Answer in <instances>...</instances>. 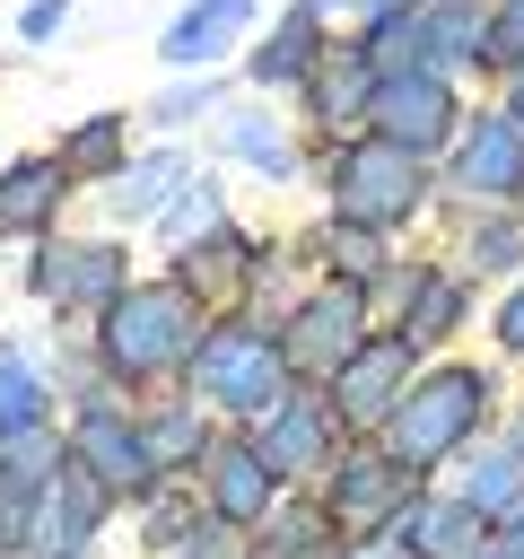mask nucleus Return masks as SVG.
<instances>
[{
  "label": "nucleus",
  "mask_w": 524,
  "mask_h": 559,
  "mask_svg": "<svg viewBox=\"0 0 524 559\" xmlns=\"http://www.w3.org/2000/svg\"><path fill=\"white\" fill-rule=\"evenodd\" d=\"M489 52L524 70V0H507V9H498V26H489Z\"/></svg>",
  "instance_id": "29"
},
{
  "label": "nucleus",
  "mask_w": 524,
  "mask_h": 559,
  "mask_svg": "<svg viewBox=\"0 0 524 559\" xmlns=\"http://www.w3.org/2000/svg\"><path fill=\"white\" fill-rule=\"evenodd\" d=\"M376 140H402L410 157L445 148V140H454V87H445L437 70H393V79L376 87Z\"/></svg>",
  "instance_id": "6"
},
{
  "label": "nucleus",
  "mask_w": 524,
  "mask_h": 559,
  "mask_svg": "<svg viewBox=\"0 0 524 559\" xmlns=\"http://www.w3.org/2000/svg\"><path fill=\"white\" fill-rule=\"evenodd\" d=\"M175 559H236V550H227V533H218V524H210V533H192V542H183V550H175Z\"/></svg>",
  "instance_id": "32"
},
{
  "label": "nucleus",
  "mask_w": 524,
  "mask_h": 559,
  "mask_svg": "<svg viewBox=\"0 0 524 559\" xmlns=\"http://www.w3.org/2000/svg\"><path fill=\"white\" fill-rule=\"evenodd\" d=\"M428 52V17H410V9H384L376 17V44H367V61H419Z\"/></svg>",
  "instance_id": "24"
},
{
  "label": "nucleus",
  "mask_w": 524,
  "mask_h": 559,
  "mask_svg": "<svg viewBox=\"0 0 524 559\" xmlns=\"http://www.w3.org/2000/svg\"><path fill=\"white\" fill-rule=\"evenodd\" d=\"M227 148H236L245 166H262V175H297V148H288L262 114H227Z\"/></svg>",
  "instance_id": "21"
},
{
  "label": "nucleus",
  "mask_w": 524,
  "mask_h": 559,
  "mask_svg": "<svg viewBox=\"0 0 524 559\" xmlns=\"http://www.w3.org/2000/svg\"><path fill=\"white\" fill-rule=\"evenodd\" d=\"M463 507H480L489 524H498V515H524V454H480Z\"/></svg>",
  "instance_id": "19"
},
{
  "label": "nucleus",
  "mask_w": 524,
  "mask_h": 559,
  "mask_svg": "<svg viewBox=\"0 0 524 559\" xmlns=\"http://www.w3.org/2000/svg\"><path fill=\"white\" fill-rule=\"evenodd\" d=\"M192 376H201V393H210V402H227V411H271V402H288V358H279L253 323L201 332Z\"/></svg>",
  "instance_id": "4"
},
{
  "label": "nucleus",
  "mask_w": 524,
  "mask_h": 559,
  "mask_svg": "<svg viewBox=\"0 0 524 559\" xmlns=\"http://www.w3.org/2000/svg\"><path fill=\"white\" fill-rule=\"evenodd\" d=\"M314 44H323V26H314V9H288L279 17V35L253 52V79L262 87H288V79H314L323 61H314Z\"/></svg>",
  "instance_id": "15"
},
{
  "label": "nucleus",
  "mask_w": 524,
  "mask_h": 559,
  "mask_svg": "<svg viewBox=\"0 0 524 559\" xmlns=\"http://www.w3.org/2000/svg\"><path fill=\"white\" fill-rule=\"evenodd\" d=\"M201 349V306L183 280H157V288H122L105 306V358L122 376H157V367H183Z\"/></svg>",
  "instance_id": "1"
},
{
  "label": "nucleus",
  "mask_w": 524,
  "mask_h": 559,
  "mask_svg": "<svg viewBox=\"0 0 524 559\" xmlns=\"http://www.w3.org/2000/svg\"><path fill=\"white\" fill-rule=\"evenodd\" d=\"M35 288L44 297H122V253L114 245H52L44 262H35Z\"/></svg>",
  "instance_id": "13"
},
{
  "label": "nucleus",
  "mask_w": 524,
  "mask_h": 559,
  "mask_svg": "<svg viewBox=\"0 0 524 559\" xmlns=\"http://www.w3.org/2000/svg\"><path fill=\"white\" fill-rule=\"evenodd\" d=\"M332 253L367 271V262H376V227H332Z\"/></svg>",
  "instance_id": "30"
},
{
  "label": "nucleus",
  "mask_w": 524,
  "mask_h": 559,
  "mask_svg": "<svg viewBox=\"0 0 524 559\" xmlns=\"http://www.w3.org/2000/svg\"><path fill=\"white\" fill-rule=\"evenodd\" d=\"M192 227H201V236H218V192H210V183H201V192H183V201H175V218H166V236H192Z\"/></svg>",
  "instance_id": "27"
},
{
  "label": "nucleus",
  "mask_w": 524,
  "mask_h": 559,
  "mask_svg": "<svg viewBox=\"0 0 524 559\" xmlns=\"http://www.w3.org/2000/svg\"><path fill=\"white\" fill-rule=\"evenodd\" d=\"M61 192H70V166L61 157H17L0 175V227H44L61 210Z\"/></svg>",
  "instance_id": "14"
},
{
  "label": "nucleus",
  "mask_w": 524,
  "mask_h": 559,
  "mask_svg": "<svg viewBox=\"0 0 524 559\" xmlns=\"http://www.w3.org/2000/svg\"><path fill=\"white\" fill-rule=\"evenodd\" d=\"M271 498H279V472L262 445H227L210 463V515L218 524H253V515H271Z\"/></svg>",
  "instance_id": "11"
},
{
  "label": "nucleus",
  "mask_w": 524,
  "mask_h": 559,
  "mask_svg": "<svg viewBox=\"0 0 524 559\" xmlns=\"http://www.w3.org/2000/svg\"><path fill=\"white\" fill-rule=\"evenodd\" d=\"M253 445L271 454V472H297V463H314V454H323V411H314V402H271Z\"/></svg>",
  "instance_id": "16"
},
{
  "label": "nucleus",
  "mask_w": 524,
  "mask_h": 559,
  "mask_svg": "<svg viewBox=\"0 0 524 559\" xmlns=\"http://www.w3.org/2000/svg\"><path fill=\"white\" fill-rule=\"evenodd\" d=\"M367 341V297L358 288H314L288 323H279V358L288 376H341V358Z\"/></svg>",
  "instance_id": "5"
},
{
  "label": "nucleus",
  "mask_w": 524,
  "mask_h": 559,
  "mask_svg": "<svg viewBox=\"0 0 524 559\" xmlns=\"http://www.w3.org/2000/svg\"><path fill=\"white\" fill-rule=\"evenodd\" d=\"M402 498H410V463H393V454H349V463L332 472V524H341V533L393 524Z\"/></svg>",
  "instance_id": "8"
},
{
  "label": "nucleus",
  "mask_w": 524,
  "mask_h": 559,
  "mask_svg": "<svg viewBox=\"0 0 524 559\" xmlns=\"http://www.w3.org/2000/svg\"><path fill=\"white\" fill-rule=\"evenodd\" d=\"M410 332H393V341H358L349 358H341V376H332V411H341V428H367V419H384L393 402H402V384H410Z\"/></svg>",
  "instance_id": "7"
},
{
  "label": "nucleus",
  "mask_w": 524,
  "mask_h": 559,
  "mask_svg": "<svg viewBox=\"0 0 524 559\" xmlns=\"http://www.w3.org/2000/svg\"><path fill=\"white\" fill-rule=\"evenodd\" d=\"M253 17V0H201V9H183L175 26H166V61H210V52H227V35Z\"/></svg>",
  "instance_id": "17"
},
{
  "label": "nucleus",
  "mask_w": 524,
  "mask_h": 559,
  "mask_svg": "<svg viewBox=\"0 0 524 559\" xmlns=\"http://www.w3.org/2000/svg\"><path fill=\"white\" fill-rule=\"evenodd\" d=\"M183 271H192L201 288H227V280L245 271V245H236V236L218 227V236H201V253H183Z\"/></svg>",
  "instance_id": "26"
},
{
  "label": "nucleus",
  "mask_w": 524,
  "mask_h": 559,
  "mask_svg": "<svg viewBox=\"0 0 524 559\" xmlns=\"http://www.w3.org/2000/svg\"><path fill=\"white\" fill-rule=\"evenodd\" d=\"M114 157H122V122H87V131H79V166L96 175V166H114Z\"/></svg>",
  "instance_id": "28"
},
{
  "label": "nucleus",
  "mask_w": 524,
  "mask_h": 559,
  "mask_svg": "<svg viewBox=\"0 0 524 559\" xmlns=\"http://www.w3.org/2000/svg\"><path fill=\"white\" fill-rule=\"evenodd\" d=\"M332 201H341L349 227H393V218L419 210V157L402 140H358L332 166Z\"/></svg>",
  "instance_id": "3"
},
{
  "label": "nucleus",
  "mask_w": 524,
  "mask_h": 559,
  "mask_svg": "<svg viewBox=\"0 0 524 559\" xmlns=\"http://www.w3.org/2000/svg\"><path fill=\"white\" fill-rule=\"evenodd\" d=\"M140 437H148V463H192L201 454V419L192 411H157Z\"/></svg>",
  "instance_id": "25"
},
{
  "label": "nucleus",
  "mask_w": 524,
  "mask_h": 559,
  "mask_svg": "<svg viewBox=\"0 0 524 559\" xmlns=\"http://www.w3.org/2000/svg\"><path fill=\"white\" fill-rule=\"evenodd\" d=\"M70 454H79V472L96 480V489H140L157 463H148V437L131 428V419H114V411H87L79 419V437H70Z\"/></svg>",
  "instance_id": "10"
},
{
  "label": "nucleus",
  "mask_w": 524,
  "mask_h": 559,
  "mask_svg": "<svg viewBox=\"0 0 524 559\" xmlns=\"http://www.w3.org/2000/svg\"><path fill=\"white\" fill-rule=\"evenodd\" d=\"M175 183H183V157H148V166H131V175L114 183V201H122L131 218H148V210H157Z\"/></svg>",
  "instance_id": "22"
},
{
  "label": "nucleus",
  "mask_w": 524,
  "mask_h": 559,
  "mask_svg": "<svg viewBox=\"0 0 524 559\" xmlns=\"http://www.w3.org/2000/svg\"><path fill=\"white\" fill-rule=\"evenodd\" d=\"M454 183L463 192H515L524 183V122H480L463 148H454Z\"/></svg>",
  "instance_id": "12"
},
{
  "label": "nucleus",
  "mask_w": 524,
  "mask_h": 559,
  "mask_svg": "<svg viewBox=\"0 0 524 559\" xmlns=\"http://www.w3.org/2000/svg\"><path fill=\"white\" fill-rule=\"evenodd\" d=\"M498 349H515V358H524V288L498 306Z\"/></svg>",
  "instance_id": "31"
},
{
  "label": "nucleus",
  "mask_w": 524,
  "mask_h": 559,
  "mask_svg": "<svg viewBox=\"0 0 524 559\" xmlns=\"http://www.w3.org/2000/svg\"><path fill=\"white\" fill-rule=\"evenodd\" d=\"M358 559H393V550H358ZM402 559H410V550H402Z\"/></svg>",
  "instance_id": "34"
},
{
  "label": "nucleus",
  "mask_w": 524,
  "mask_h": 559,
  "mask_svg": "<svg viewBox=\"0 0 524 559\" xmlns=\"http://www.w3.org/2000/svg\"><path fill=\"white\" fill-rule=\"evenodd\" d=\"M376 87H384V79H376V61H367V52H341V61H323V70H314V114H323V122L376 114Z\"/></svg>",
  "instance_id": "18"
},
{
  "label": "nucleus",
  "mask_w": 524,
  "mask_h": 559,
  "mask_svg": "<svg viewBox=\"0 0 524 559\" xmlns=\"http://www.w3.org/2000/svg\"><path fill=\"white\" fill-rule=\"evenodd\" d=\"M489 411V384L472 376V367H437V376H419L393 411H384V454L393 463H437V454H454L463 437H472V419Z\"/></svg>",
  "instance_id": "2"
},
{
  "label": "nucleus",
  "mask_w": 524,
  "mask_h": 559,
  "mask_svg": "<svg viewBox=\"0 0 524 559\" xmlns=\"http://www.w3.org/2000/svg\"><path fill=\"white\" fill-rule=\"evenodd\" d=\"M96 515H105V489H96L87 472H70V480L52 472V480L35 489V524H26V533H35V559H79L87 533H96Z\"/></svg>",
  "instance_id": "9"
},
{
  "label": "nucleus",
  "mask_w": 524,
  "mask_h": 559,
  "mask_svg": "<svg viewBox=\"0 0 524 559\" xmlns=\"http://www.w3.org/2000/svg\"><path fill=\"white\" fill-rule=\"evenodd\" d=\"M515 122H524V70H515Z\"/></svg>",
  "instance_id": "33"
},
{
  "label": "nucleus",
  "mask_w": 524,
  "mask_h": 559,
  "mask_svg": "<svg viewBox=\"0 0 524 559\" xmlns=\"http://www.w3.org/2000/svg\"><path fill=\"white\" fill-rule=\"evenodd\" d=\"M454 314H463V288H454V280H419V297H410L402 332H410V341H437V332H445Z\"/></svg>",
  "instance_id": "23"
},
{
  "label": "nucleus",
  "mask_w": 524,
  "mask_h": 559,
  "mask_svg": "<svg viewBox=\"0 0 524 559\" xmlns=\"http://www.w3.org/2000/svg\"><path fill=\"white\" fill-rule=\"evenodd\" d=\"M35 419H44V376L17 349H0V437H26Z\"/></svg>",
  "instance_id": "20"
}]
</instances>
